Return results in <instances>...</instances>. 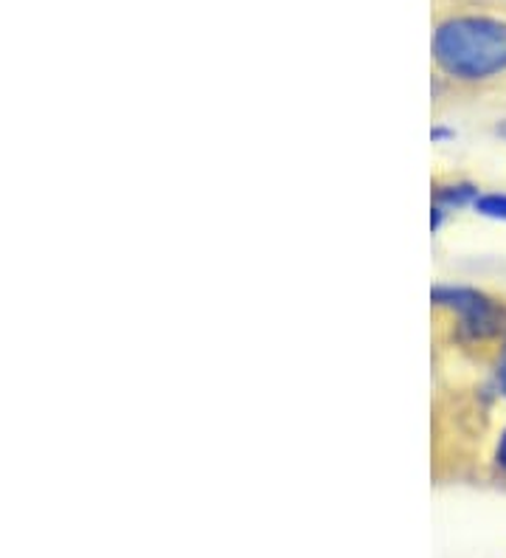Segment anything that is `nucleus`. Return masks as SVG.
Wrapping results in <instances>:
<instances>
[{"label":"nucleus","instance_id":"nucleus-6","mask_svg":"<svg viewBox=\"0 0 506 558\" xmlns=\"http://www.w3.org/2000/svg\"><path fill=\"white\" fill-rule=\"evenodd\" d=\"M501 387H504V392H506V350H504V355H501Z\"/></svg>","mask_w":506,"mask_h":558},{"label":"nucleus","instance_id":"nucleus-7","mask_svg":"<svg viewBox=\"0 0 506 558\" xmlns=\"http://www.w3.org/2000/svg\"><path fill=\"white\" fill-rule=\"evenodd\" d=\"M501 133H504V136H506V124H504V128H501Z\"/></svg>","mask_w":506,"mask_h":558},{"label":"nucleus","instance_id":"nucleus-1","mask_svg":"<svg viewBox=\"0 0 506 558\" xmlns=\"http://www.w3.org/2000/svg\"><path fill=\"white\" fill-rule=\"evenodd\" d=\"M433 57L445 74L465 82L506 71V23L495 17H451L433 35Z\"/></svg>","mask_w":506,"mask_h":558},{"label":"nucleus","instance_id":"nucleus-3","mask_svg":"<svg viewBox=\"0 0 506 558\" xmlns=\"http://www.w3.org/2000/svg\"><path fill=\"white\" fill-rule=\"evenodd\" d=\"M436 201L439 204H447V206H465V204H476L479 201V190L476 186H467V184H456V186H442L436 192Z\"/></svg>","mask_w":506,"mask_h":558},{"label":"nucleus","instance_id":"nucleus-2","mask_svg":"<svg viewBox=\"0 0 506 558\" xmlns=\"http://www.w3.org/2000/svg\"><path fill=\"white\" fill-rule=\"evenodd\" d=\"M433 300L439 305H447L459 316V327L470 339H490L498 336L506 325V311L486 300L484 293H476L470 288H436Z\"/></svg>","mask_w":506,"mask_h":558},{"label":"nucleus","instance_id":"nucleus-5","mask_svg":"<svg viewBox=\"0 0 506 558\" xmlns=\"http://www.w3.org/2000/svg\"><path fill=\"white\" fill-rule=\"evenodd\" d=\"M498 465H501V469H506V432H504V437H501V442H498Z\"/></svg>","mask_w":506,"mask_h":558},{"label":"nucleus","instance_id":"nucleus-4","mask_svg":"<svg viewBox=\"0 0 506 558\" xmlns=\"http://www.w3.org/2000/svg\"><path fill=\"white\" fill-rule=\"evenodd\" d=\"M476 209H479L481 215H486V218L506 220V195H481V198L476 201Z\"/></svg>","mask_w":506,"mask_h":558}]
</instances>
